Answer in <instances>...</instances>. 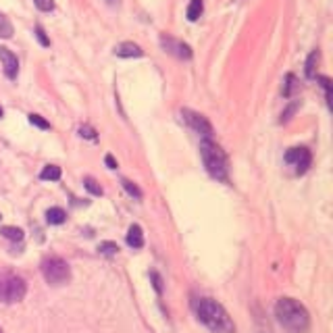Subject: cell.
<instances>
[{
	"label": "cell",
	"mask_w": 333,
	"mask_h": 333,
	"mask_svg": "<svg viewBox=\"0 0 333 333\" xmlns=\"http://www.w3.org/2000/svg\"><path fill=\"white\" fill-rule=\"evenodd\" d=\"M0 38H5V40L13 38V23L3 13H0Z\"/></svg>",
	"instance_id": "ac0fdd59"
},
{
	"label": "cell",
	"mask_w": 333,
	"mask_h": 333,
	"mask_svg": "<svg viewBox=\"0 0 333 333\" xmlns=\"http://www.w3.org/2000/svg\"><path fill=\"white\" fill-rule=\"evenodd\" d=\"M34 5L42 11V13H50L54 9V0H34Z\"/></svg>",
	"instance_id": "cb8c5ba5"
},
{
	"label": "cell",
	"mask_w": 333,
	"mask_h": 333,
	"mask_svg": "<svg viewBox=\"0 0 333 333\" xmlns=\"http://www.w3.org/2000/svg\"><path fill=\"white\" fill-rule=\"evenodd\" d=\"M29 123L32 125H36V127H40V129H50V123L44 119V117H40V115H36V113H32L29 115Z\"/></svg>",
	"instance_id": "7402d4cb"
},
{
	"label": "cell",
	"mask_w": 333,
	"mask_h": 333,
	"mask_svg": "<svg viewBox=\"0 0 333 333\" xmlns=\"http://www.w3.org/2000/svg\"><path fill=\"white\" fill-rule=\"evenodd\" d=\"M121 184H123L125 192H127L131 198H136V200H142V190H140L136 184H133V181H129V179H123Z\"/></svg>",
	"instance_id": "ffe728a7"
},
{
	"label": "cell",
	"mask_w": 333,
	"mask_h": 333,
	"mask_svg": "<svg viewBox=\"0 0 333 333\" xmlns=\"http://www.w3.org/2000/svg\"><path fill=\"white\" fill-rule=\"evenodd\" d=\"M275 315L277 321L294 333H304L310 327V317L308 310L294 298H281L275 304Z\"/></svg>",
	"instance_id": "7a4b0ae2"
},
{
	"label": "cell",
	"mask_w": 333,
	"mask_h": 333,
	"mask_svg": "<svg viewBox=\"0 0 333 333\" xmlns=\"http://www.w3.org/2000/svg\"><path fill=\"white\" fill-rule=\"evenodd\" d=\"M0 117H3V108H0Z\"/></svg>",
	"instance_id": "4dcf8cb0"
},
{
	"label": "cell",
	"mask_w": 333,
	"mask_h": 333,
	"mask_svg": "<svg viewBox=\"0 0 333 333\" xmlns=\"http://www.w3.org/2000/svg\"><path fill=\"white\" fill-rule=\"evenodd\" d=\"M108 5H119V0H106Z\"/></svg>",
	"instance_id": "f546056e"
},
{
	"label": "cell",
	"mask_w": 333,
	"mask_h": 333,
	"mask_svg": "<svg viewBox=\"0 0 333 333\" xmlns=\"http://www.w3.org/2000/svg\"><path fill=\"white\" fill-rule=\"evenodd\" d=\"M319 50H313L308 54V58H306V69H304V73H306V77L308 79H313L315 77V67H317V63H319Z\"/></svg>",
	"instance_id": "5bb4252c"
},
{
	"label": "cell",
	"mask_w": 333,
	"mask_h": 333,
	"mask_svg": "<svg viewBox=\"0 0 333 333\" xmlns=\"http://www.w3.org/2000/svg\"><path fill=\"white\" fill-rule=\"evenodd\" d=\"M285 163H290L292 167H296V173H306L310 163H313V154L308 148L300 146V148H290L285 152Z\"/></svg>",
	"instance_id": "52a82bcc"
},
{
	"label": "cell",
	"mask_w": 333,
	"mask_h": 333,
	"mask_svg": "<svg viewBox=\"0 0 333 333\" xmlns=\"http://www.w3.org/2000/svg\"><path fill=\"white\" fill-rule=\"evenodd\" d=\"M65 219H67V213L63 208H58V206L46 210V221L50 225H60V223H65Z\"/></svg>",
	"instance_id": "4fadbf2b"
},
{
	"label": "cell",
	"mask_w": 333,
	"mask_h": 333,
	"mask_svg": "<svg viewBox=\"0 0 333 333\" xmlns=\"http://www.w3.org/2000/svg\"><path fill=\"white\" fill-rule=\"evenodd\" d=\"M60 167H56V165H46L42 169V173H40V179H44V181H58L60 179Z\"/></svg>",
	"instance_id": "7c38bea8"
},
{
	"label": "cell",
	"mask_w": 333,
	"mask_h": 333,
	"mask_svg": "<svg viewBox=\"0 0 333 333\" xmlns=\"http://www.w3.org/2000/svg\"><path fill=\"white\" fill-rule=\"evenodd\" d=\"M161 46L165 48V52L177 56V58H192V48L188 46V44H184L181 40H177V38H171V36H161Z\"/></svg>",
	"instance_id": "ba28073f"
},
{
	"label": "cell",
	"mask_w": 333,
	"mask_h": 333,
	"mask_svg": "<svg viewBox=\"0 0 333 333\" xmlns=\"http://www.w3.org/2000/svg\"><path fill=\"white\" fill-rule=\"evenodd\" d=\"M98 252L104 254V256H115L119 252V246L115 241H102L100 246H98Z\"/></svg>",
	"instance_id": "d6986e66"
},
{
	"label": "cell",
	"mask_w": 333,
	"mask_h": 333,
	"mask_svg": "<svg viewBox=\"0 0 333 333\" xmlns=\"http://www.w3.org/2000/svg\"><path fill=\"white\" fill-rule=\"evenodd\" d=\"M79 136L81 138H87V140H96V131L92 129V127H79Z\"/></svg>",
	"instance_id": "83f0119b"
},
{
	"label": "cell",
	"mask_w": 333,
	"mask_h": 333,
	"mask_svg": "<svg viewBox=\"0 0 333 333\" xmlns=\"http://www.w3.org/2000/svg\"><path fill=\"white\" fill-rule=\"evenodd\" d=\"M83 186H85V190L90 192V194H94V196H102V188H100V184H98L96 179H92V177H85Z\"/></svg>",
	"instance_id": "44dd1931"
},
{
	"label": "cell",
	"mask_w": 333,
	"mask_h": 333,
	"mask_svg": "<svg viewBox=\"0 0 333 333\" xmlns=\"http://www.w3.org/2000/svg\"><path fill=\"white\" fill-rule=\"evenodd\" d=\"M127 244L131 248H142L144 246V231H142V227L140 225H131L129 227V231H127Z\"/></svg>",
	"instance_id": "8fae6325"
},
{
	"label": "cell",
	"mask_w": 333,
	"mask_h": 333,
	"mask_svg": "<svg viewBox=\"0 0 333 333\" xmlns=\"http://www.w3.org/2000/svg\"><path fill=\"white\" fill-rule=\"evenodd\" d=\"M150 279H152L154 290H157L159 294H163V279H161V275H159L157 271H152V273H150Z\"/></svg>",
	"instance_id": "484cf974"
},
{
	"label": "cell",
	"mask_w": 333,
	"mask_h": 333,
	"mask_svg": "<svg viewBox=\"0 0 333 333\" xmlns=\"http://www.w3.org/2000/svg\"><path fill=\"white\" fill-rule=\"evenodd\" d=\"M181 117L192 127V131H196L198 136H202V140H213V125L208 123V119L204 115H200V113H196V110H190V108H184L181 110Z\"/></svg>",
	"instance_id": "8992f818"
},
{
	"label": "cell",
	"mask_w": 333,
	"mask_h": 333,
	"mask_svg": "<svg viewBox=\"0 0 333 333\" xmlns=\"http://www.w3.org/2000/svg\"><path fill=\"white\" fill-rule=\"evenodd\" d=\"M0 60H3V67H5V73L9 79H17V73H19V60L17 56L5 48V46H0Z\"/></svg>",
	"instance_id": "9c48e42d"
},
{
	"label": "cell",
	"mask_w": 333,
	"mask_h": 333,
	"mask_svg": "<svg viewBox=\"0 0 333 333\" xmlns=\"http://www.w3.org/2000/svg\"><path fill=\"white\" fill-rule=\"evenodd\" d=\"M202 11H204V3H202V0H192L190 7H188V19L190 21H198L200 15H202Z\"/></svg>",
	"instance_id": "9a60e30c"
},
{
	"label": "cell",
	"mask_w": 333,
	"mask_h": 333,
	"mask_svg": "<svg viewBox=\"0 0 333 333\" xmlns=\"http://www.w3.org/2000/svg\"><path fill=\"white\" fill-rule=\"evenodd\" d=\"M296 108H298V102H292L290 106H287V110H285V113L281 115V123H285V121H290V119H292V115L296 113Z\"/></svg>",
	"instance_id": "4316f807"
},
{
	"label": "cell",
	"mask_w": 333,
	"mask_h": 333,
	"mask_svg": "<svg viewBox=\"0 0 333 333\" xmlns=\"http://www.w3.org/2000/svg\"><path fill=\"white\" fill-rule=\"evenodd\" d=\"M196 317L200 323H204L213 333H235V323L229 317L227 310L215 302L213 298H198L194 302Z\"/></svg>",
	"instance_id": "6da1fadb"
},
{
	"label": "cell",
	"mask_w": 333,
	"mask_h": 333,
	"mask_svg": "<svg viewBox=\"0 0 333 333\" xmlns=\"http://www.w3.org/2000/svg\"><path fill=\"white\" fill-rule=\"evenodd\" d=\"M200 154H202L206 171L215 177V179L227 181V157H225V152L213 140H202L200 142Z\"/></svg>",
	"instance_id": "3957f363"
},
{
	"label": "cell",
	"mask_w": 333,
	"mask_h": 333,
	"mask_svg": "<svg viewBox=\"0 0 333 333\" xmlns=\"http://www.w3.org/2000/svg\"><path fill=\"white\" fill-rule=\"evenodd\" d=\"M42 275L50 285H65L71 279V269L60 256H46L42 260Z\"/></svg>",
	"instance_id": "277c9868"
},
{
	"label": "cell",
	"mask_w": 333,
	"mask_h": 333,
	"mask_svg": "<svg viewBox=\"0 0 333 333\" xmlns=\"http://www.w3.org/2000/svg\"><path fill=\"white\" fill-rule=\"evenodd\" d=\"M294 90H296V75H294V73H287V75H285V83H283V87H281V92H283L285 98H290V96L294 94Z\"/></svg>",
	"instance_id": "e0dca14e"
},
{
	"label": "cell",
	"mask_w": 333,
	"mask_h": 333,
	"mask_svg": "<svg viewBox=\"0 0 333 333\" xmlns=\"http://www.w3.org/2000/svg\"><path fill=\"white\" fill-rule=\"evenodd\" d=\"M319 81H321V85H323V90H325V98H327V104H331V79L329 77H317Z\"/></svg>",
	"instance_id": "d4e9b609"
},
{
	"label": "cell",
	"mask_w": 333,
	"mask_h": 333,
	"mask_svg": "<svg viewBox=\"0 0 333 333\" xmlns=\"http://www.w3.org/2000/svg\"><path fill=\"white\" fill-rule=\"evenodd\" d=\"M36 38H38V42L42 44L44 48H48V46H50V38L46 36V32H44V27L36 25Z\"/></svg>",
	"instance_id": "603a6c76"
},
{
	"label": "cell",
	"mask_w": 333,
	"mask_h": 333,
	"mask_svg": "<svg viewBox=\"0 0 333 333\" xmlns=\"http://www.w3.org/2000/svg\"><path fill=\"white\" fill-rule=\"evenodd\" d=\"M0 233H3L7 239H11V241H21V239H23V229L13 227V225H5L3 229H0Z\"/></svg>",
	"instance_id": "2e32d148"
},
{
	"label": "cell",
	"mask_w": 333,
	"mask_h": 333,
	"mask_svg": "<svg viewBox=\"0 0 333 333\" xmlns=\"http://www.w3.org/2000/svg\"><path fill=\"white\" fill-rule=\"evenodd\" d=\"M0 333H3V329H0Z\"/></svg>",
	"instance_id": "1f68e13d"
},
{
	"label": "cell",
	"mask_w": 333,
	"mask_h": 333,
	"mask_svg": "<svg viewBox=\"0 0 333 333\" xmlns=\"http://www.w3.org/2000/svg\"><path fill=\"white\" fill-rule=\"evenodd\" d=\"M27 292V285L25 281L17 277V275H0V302H7V304H15L21 302L25 298Z\"/></svg>",
	"instance_id": "5b68a950"
},
{
	"label": "cell",
	"mask_w": 333,
	"mask_h": 333,
	"mask_svg": "<svg viewBox=\"0 0 333 333\" xmlns=\"http://www.w3.org/2000/svg\"><path fill=\"white\" fill-rule=\"evenodd\" d=\"M104 163H106L108 169H117V161H115L113 154H106V157H104Z\"/></svg>",
	"instance_id": "f1b7e54d"
},
{
	"label": "cell",
	"mask_w": 333,
	"mask_h": 333,
	"mask_svg": "<svg viewBox=\"0 0 333 333\" xmlns=\"http://www.w3.org/2000/svg\"><path fill=\"white\" fill-rule=\"evenodd\" d=\"M115 54L121 58H138L144 54V50L133 42H121L119 46H115Z\"/></svg>",
	"instance_id": "30bf717a"
}]
</instances>
